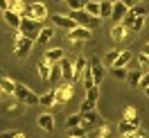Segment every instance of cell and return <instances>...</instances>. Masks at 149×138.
Masks as SVG:
<instances>
[{
	"label": "cell",
	"instance_id": "681fc988",
	"mask_svg": "<svg viewBox=\"0 0 149 138\" xmlns=\"http://www.w3.org/2000/svg\"><path fill=\"white\" fill-rule=\"evenodd\" d=\"M70 138H72V136H70ZM77 138H88V136H77Z\"/></svg>",
	"mask_w": 149,
	"mask_h": 138
},
{
	"label": "cell",
	"instance_id": "c3c4849f",
	"mask_svg": "<svg viewBox=\"0 0 149 138\" xmlns=\"http://www.w3.org/2000/svg\"><path fill=\"white\" fill-rule=\"evenodd\" d=\"M2 97H5V93H2V91H0V100H2Z\"/></svg>",
	"mask_w": 149,
	"mask_h": 138
},
{
	"label": "cell",
	"instance_id": "9c48e42d",
	"mask_svg": "<svg viewBox=\"0 0 149 138\" xmlns=\"http://www.w3.org/2000/svg\"><path fill=\"white\" fill-rule=\"evenodd\" d=\"M140 127V116L133 120H127L122 118L120 122H118V134H136V129Z\"/></svg>",
	"mask_w": 149,
	"mask_h": 138
},
{
	"label": "cell",
	"instance_id": "83f0119b",
	"mask_svg": "<svg viewBox=\"0 0 149 138\" xmlns=\"http://www.w3.org/2000/svg\"><path fill=\"white\" fill-rule=\"evenodd\" d=\"M111 68H113V77H115V79L127 82V75H129V70H127V68H118V66H111Z\"/></svg>",
	"mask_w": 149,
	"mask_h": 138
},
{
	"label": "cell",
	"instance_id": "ab89813d",
	"mask_svg": "<svg viewBox=\"0 0 149 138\" xmlns=\"http://www.w3.org/2000/svg\"><path fill=\"white\" fill-rule=\"evenodd\" d=\"M136 138H147V129H142V127H138L136 129V134H133Z\"/></svg>",
	"mask_w": 149,
	"mask_h": 138
},
{
	"label": "cell",
	"instance_id": "f546056e",
	"mask_svg": "<svg viewBox=\"0 0 149 138\" xmlns=\"http://www.w3.org/2000/svg\"><path fill=\"white\" fill-rule=\"evenodd\" d=\"M95 106H97V102L91 100V97H86V100L81 102V109H79V113H86V111H95Z\"/></svg>",
	"mask_w": 149,
	"mask_h": 138
},
{
	"label": "cell",
	"instance_id": "d4e9b609",
	"mask_svg": "<svg viewBox=\"0 0 149 138\" xmlns=\"http://www.w3.org/2000/svg\"><path fill=\"white\" fill-rule=\"evenodd\" d=\"M113 5H115V2H109V0H100V18H111V14H113Z\"/></svg>",
	"mask_w": 149,
	"mask_h": 138
},
{
	"label": "cell",
	"instance_id": "4dcf8cb0",
	"mask_svg": "<svg viewBox=\"0 0 149 138\" xmlns=\"http://www.w3.org/2000/svg\"><path fill=\"white\" fill-rule=\"evenodd\" d=\"M65 5L70 7V11H77V9H84L86 7V0H65Z\"/></svg>",
	"mask_w": 149,
	"mask_h": 138
},
{
	"label": "cell",
	"instance_id": "e575fe53",
	"mask_svg": "<svg viewBox=\"0 0 149 138\" xmlns=\"http://www.w3.org/2000/svg\"><path fill=\"white\" fill-rule=\"evenodd\" d=\"M142 27H145V16H136L131 23V32H140Z\"/></svg>",
	"mask_w": 149,
	"mask_h": 138
},
{
	"label": "cell",
	"instance_id": "603a6c76",
	"mask_svg": "<svg viewBox=\"0 0 149 138\" xmlns=\"http://www.w3.org/2000/svg\"><path fill=\"white\" fill-rule=\"evenodd\" d=\"M52 36H54V27H41V32H38V36H36V43L45 46L47 41H52Z\"/></svg>",
	"mask_w": 149,
	"mask_h": 138
},
{
	"label": "cell",
	"instance_id": "7402d4cb",
	"mask_svg": "<svg viewBox=\"0 0 149 138\" xmlns=\"http://www.w3.org/2000/svg\"><path fill=\"white\" fill-rule=\"evenodd\" d=\"M79 116H81V125H84L86 129H91L95 122H97V118H100L97 111H86V113H79Z\"/></svg>",
	"mask_w": 149,
	"mask_h": 138
},
{
	"label": "cell",
	"instance_id": "d6986e66",
	"mask_svg": "<svg viewBox=\"0 0 149 138\" xmlns=\"http://www.w3.org/2000/svg\"><path fill=\"white\" fill-rule=\"evenodd\" d=\"M131 59H133V52H131V50H122L113 66H118V68H127V66L131 64Z\"/></svg>",
	"mask_w": 149,
	"mask_h": 138
},
{
	"label": "cell",
	"instance_id": "484cf974",
	"mask_svg": "<svg viewBox=\"0 0 149 138\" xmlns=\"http://www.w3.org/2000/svg\"><path fill=\"white\" fill-rule=\"evenodd\" d=\"M91 16H100V0H86V7H84Z\"/></svg>",
	"mask_w": 149,
	"mask_h": 138
},
{
	"label": "cell",
	"instance_id": "60d3db41",
	"mask_svg": "<svg viewBox=\"0 0 149 138\" xmlns=\"http://www.w3.org/2000/svg\"><path fill=\"white\" fill-rule=\"evenodd\" d=\"M140 86H142V88H145V86H149V70L142 75V79H140Z\"/></svg>",
	"mask_w": 149,
	"mask_h": 138
},
{
	"label": "cell",
	"instance_id": "f1b7e54d",
	"mask_svg": "<svg viewBox=\"0 0 149 138\" xmlns=\"http://www.w3.org/2000/svg\"><path fill=\"white\" fill-rule=\"evenodd\" d=\"M9 9L18 11V14H25V9H27V5H25L23 0H9Z\"/></svg>",
	"mask_w": 149,
	"mask_h": 138
},
{
	"label": "cell",
	"instance_id": "5b68a950",
	"mask_svg": "<svg viewBox=\"0 0 149 138\" xmlns=\"http://www.w3.org/2000/svg\"><path fill=\"white\" fill-rule=\"evenodd\" d=\"M91 39H93V29L81 27V25H77L74 29L65 32V41H70V43H79V41H91Z\"/></svg>",
	"mask_w": 149,
	"mask_h": 138
},
{
	"label": "cell",
	"instance_id": "3957f363",
	"mask_svg": "<svg viewBox=\"0 0 149 138\" xmlns=\"http://www.w3.org/2000/svg\"><path fill=\"white\" fill-rule=\"evenodd\" d=\"M70 16L77 20V25H81V27H88V29H95L100 25V16H91L86 9H77V11H70Z\"/></svg>",
	"mask_w": 149,
	"mask_h": 138
},
{
	"label": "cell",
	"instance_id": "7dc6e473",
	"mask_svg": "<svg viewBox=\"0 0 149 138\" xmlns=\"http://www.w3.org/2000/svg\"><path fill=\"white\" fill-rule=\"evenodd\" d=\"M142 91H145V95H147V97H149V86H145V88H142Z\"/></svg>",
	"mask_w": 149,
	"mask_h": 138
},
{
	"label": "cell",
	"instance_id": "ac0fdd59",
	"mask_svg": "<svg viewBox=\"0 0 149 138\" xmlns=\"http://www.w3.org/2000/svg\"><path fill=\"white\" fill-rule=\"evenodd\" d=\"M86 66H88V59H84V57L74 59V82H81V75H84Z\"/></svg>",
	"mask_w": 149,
	"mask_h": 138
},
{
	"label": "cell",
	"instance_id": "f907efd6",
	"mask_svg": "<svg viewBox=\"0 0 149 138\" xmlns=\"http://www.w3.org/2000/svg\"><path fill=\"white\" fill-rule=\"evenodd\" d=\"M54 2H63V0H54Z\"/></svg>",
	"mask_w": 149,
	"mask_h": 138
},
{
	"label": "cell",
	"instance_id": "74e56055",
	"mask_svg": "<svg viewBox=\"0 0 149 138\" xmlns=\"http://www.w3.org/2000/svg\"><path fill=\"white\" fill-rule=\"evenodd\" d=\"M0 138H25V134H23V131H16V129H11V131L0 134Z\"/></svg>",
	"mask_w": 149,
	"mask_h": 138
},
{
	"label": "cell",
	"instance_id": "30bf717a",
	"mask_svg": "<svg viewBox=\"0 0 149 138\" xmlns=\"http://www.w3.org/2000/svg\"><path fill=\"white\" fill-rule=\"evenodd\" d=\"M61 66V77H63V82H74V61L72 59H61L59 61Z\"/></svg>",
	"mask_w": 149,
	"mask_h": 138
},
{
	"label": "cell",
	"instance_id": "9a60e30c",
	"mask_svg": "<svg viewBox=\"0 0 149 138\" xmlns=\"http://www.w3.org/2000/svg\"><path fill=\"white\" fill-rule=\"evenodd\" d=\"M36 122L43 131H54V116H52V113H41Z\"/></svg>",
	"mask_w": 149,
	"mask_h": 138
},
{
	"label": "cell",
	"instance_id": "7a4b0ae2",
	"mask_svg": "<svg viewBox=\"0 0 149 138\" xmlns=\"http://www.w3.org/2000/svg\"><path fill=\"white\" fill-rule=\"evenodd\" d=\"M34 43H36L34 39L23 36V34H18V32H16V41H14V57H18V59H25V57L32 52Z\"/></svg>",
	"mask_w": 149,
	"mask_h": 138
},
{
	"label": "cell",
	"instance_id": "b9f144b4",
	"mask_svg": "<svg viewBox=\"0 0 149 138\" xmlns=\"http://www.w3.org/2000/svg\"><path fill=\"white\" fill-rule=\"evenodd\" d=\"M0 9H2V11L9 9V0H0Z\"/></svg>",
	"mask_w": 149,
	"mask_h": 138
},
{
	"label": "cell",
	"instance_id": "52a82bcc",
	"mask_svg": "<svg viewBox=\"0 0 149 138\" xmlns=\"http://www.w3.org/2000/svg\"><path fill=\"white\" fill-rule=\"evenodd\" d=\"M50 20L54 23V27L65 29V32H70V29L77 27V20H74L72 16H65V14H52V16H50Z\"/></svg>",
	"mask_w": 149,
	"mask_h": 138
},
{
	"label": "cell",
	"instance_id": "1f68e13d",
	"mask_svg": "<svg viewBox=\"0 0 149 138\" xmlns=\"http://www.w3.org/2000/svg\"><path fill=\"white\" fill-rule=\"evenodd\" d=\"M138 68L142 70V73H147V70H149V55L142 52V55L138 57Z\"/></svg>",
	"mask_w": 149,
	"mask_h": 138
},
{
	"label": "cell",
	"instance_id": "6da1fadb",
	"mask_svg": "<svg viewBox=\"0 0 149 138\" xmlns=\"http://www.w3.org/2000/svg\"><path fill=\"white\" fill-rule=\"evenodd\" d=\"M16 32L23 34V36H29V39H34V41H36L38 32H41V20L29 18V16H23V20H20V25H18Z\"/></svg>",
	"mask_w": 149,
	"mask_h": 138
},
{
	"label": "cell",
	"instance_id": "44dd1931",
	"mask_svg": "<svg viewBox=\"0 0 149 138\" xmlns=\"http://www.w3.org/2000/svg\"><path fill=\"white\" fill-rule=\"evenodd\" d=\"M38 104H41L43 109H50V106H54V104H56L54 91H47L45 95H38Z\"/></svg>",
	"mask_w": 149,
	"mask_h": 138
},
{
	"label": "cell",
	"instance_id": "cb8c5ba5",
	"mask_svg": "<svg viewBox=\"0 0 149 138\" xmlns=\"http://www.w3.org/2000/svg\"><path fill=\"white\" fill-rule=\"evenodd\" d=\"M142 75H145V73H142L140 68H138V70H131V73L127 75V84H129L131 88H138V86H140V79H142Z\"/></svg>",
	"mask_w": 149,
	"mask_h": 138
},
{
	"label": "cell",
	"instance_id": "836d02e7",
	"mask_svg": "<svg viewBox=\"0 0 149 138\" xmlns=\"http://www.w3.org/2000/svg\"><path fill=\"white\" fill-rule=\"evenodd\" d=\"M118 55H120L118 50H109V52L104 55V64H106V66H113V64H115V59H118Z\"/></svg>",
	"mask_w": 149,
	"mask_h": 138
},
{
	"label": "cell",
	"instance_id": "2e32d148",
	"mask_svg": "<svg viewBox=\"0 0 149 138\" xmlns=\"http://www.w3.org/2000/svg\"><path fill=\"white\" fill-rule=\"evenodd\" d=\"M127 32H129V27H127L124 23H115L111 27V39L113 41H124V39H127Z\"/></svg>",
	"mask_w": 149,
	"mask_h": 138
},
{
	"label": "cell",
	"instance_id": "f35d334b",
	"mask_svg": "<svg viewBox=\"0 0 149 138\" xmlns=\"http://www.w3.org/2000/svg\"><path fill=\"white\" fill-rule=\"evenodd\" d=\"M122 118H127V120H133V118H138V111L133 109V106H127L124 109V116Z\"/></svg>",
	"mask_w": 149,
	"mask_h": 138
},
{
	"label": "cell",
	"instance_id": "816d5d0a",
	"mask_svg": "<svg viewBox=\"0 0 149 138\" xmlns=\"http://www.w3.org/2000/svg\"><path fill=\"white\" fill-rule=\"evenodd\" d=\"M109 2H118V0H109Z\"/></svg>",
	"mask_w": 149,
	"mask_h": 138
},
{
	"label": "cell",
	"instance_id": "4316f807",
	"mask_svg": "<svg viewBox=\"0 0 149 138\" xmlns=\"http://www.w3.org/2000/svg\"><path fill=\"white\" fill-rule=\"evenodd\" d=\"M129 9L133 11L136 16H147V14H149V7H147V5H142V2H136V5L129 7Z\"/></svg>",
	"mask_w": 149,
	"mask_h": 138
},
{
	"label": "cell",
	"instance_id": "8d00e7d4",
	"mask_svg": "<svg viewBox=\"0 0 149 138\" xmlns=\"http://www.w3.org/2000/svg\"><path fill=\"white\" fill-rule=\"evenodd\" d=\"M59 79H63V77H61V66L56 64V66H52V73H50V82H59Z\"/></svg>",
	"mask_w": 149,
	"mask_h": 138
},
{
	"label": "cell",
	"instance_id": "5bb4252c",
	"mask_svg": "<svg viewBox=\"0 0 149 138\" xmlns=\"http://www.w3.org/2000/svg\"><path fill=\"white\" fill-rule=\"evenodd\" d=\"M88 66H91V73H93V82L100 86L104 79V64H100L97 59H93V61H88Z\"/></svg>",
	"mask_w": 149,
	"mask_h": 138
},
{
	"label": "cell",
	"instance_id": "7bdbcfd3",
	"mask_svg": "<svg viewBox=\"0 0 149 138\" xmlns=\"http://www.w3.org/2000/svg\"><path fill=\"white\" fill-rule=\"evenodd\" d=\"M16 106H18L16 102H9V104H7V111H16Z\"/></svg>",
	"mask_w": 149,
	"mask_h": 138
},
{
	"label": "cell",
	"instance_id": "4fadbf2b",
	"mask_svg": "<svg viewBox=\"0 0 149 138\" xmlns=\"http://www.w3.org/2000/svg\"><path fill=\"white\" fill-rule=\"evenodd\" d=\"M16 84L18 82H14L11 77H7V75L0 73V91L5 93V95H14V93H16Z\"/></svg>",
	"mask_w": 149,
	"mask_h": 138
},
{
	"label": "cell",
	"instance_id": "d6a6232c",
	"mask_svg": "<svg viewBox=\"0 0 149 138\" xmlns=\"http://www.w3.org/2000/svg\"><path fill=\"white\" fill-rule=\"evenodd\" d=\"M77 125H81V116H79V113H72V116H70V118L65 120V127H68V129H72V127H77Z\"/></svg>",
	"mask_w": 149,
	"mask_h": 138
},
{
	"label": "cell",
	"instance_id": "e0dca14e",
	"mask_svg": "<svg viewBox=\"0 0 149 138\" xmlns=\"http://www.w3.org/2000/svg\"><path fill=\"white\" fill-rule=\"evenodd\" d=\"M65 57V52H63V48H50L45 55H43V59H45L47 64H54V61H61Z\"/></svg>",
	"mask_w": 149,
	"mask_h": 138
},
{
	"label": "cell",
	"instance_id": "ee69618b",
	"mask_svg": "<svg viewBox=\"0 0 149 138\" xmlns=\"http://www.w3.org/2000/svg\"><path fill=\"white\" fill-rule=\"evenodd\" d=\"M122 2H124L127 7H133V5H136V0H122Z\"/></svg>",
	"mask_w": 149,
	"mask_h": 138
},
{
	"label": "cell",
	"instance_id": "f6af8a7d",
	"mask_svg": "<svg viewBox=\"0 0 149 138\" xmlns=\"http://www.w3.org/2000/svg\"><path fill=\"white\" fill-rule=\"evenodd\" d=\"M118 138H136L133 134H118Z\"/></svg>",
	"mask_w": 149,
	"mask_h": 138
},
{
	"label": "cell",
	"instance_id": "7c38bea8",
	"mask_svg": "<svg viewBox=\"0 0 149 138\" xmlns=\"http://www.w3.org/2000/svg\"><path fill=\"white\" fill-rule=\"evenodd\" d=\"M2 18H5V23H7L9 27L18 29L20 20H23V14H18V11H14V9H5L2 11Z\"/></svg>",
	"mask_w": 149,
	"mask_h": 138
},
{
	"label": "cell",
	"instance_id": "bcb514c9",
	"mask_svg": "<svg viewBox=\"0 0 149 138\" xmlns=\"http://www.w3.org/2000/svg\"><path fill=\"white\" fill-rule=\"evenodd\" d=\"M142 52H145V55H149V43L145 46V50H142Z\"/></svg>",
	"mask_w": 149,
	"mask_h": 138
},
{
	"label": "cell",
	"instance_id": "d590c367",
	"mask_svg": "<svg viewBox=\"0 0 149 138\" xmlns=\"http://www.w3.org/2000/svg\"><path fill=\"white\" fill-rule=\"evenodd\" d=\"M86 97H91V100H100V86L95 84V86H91V88H86Z\"/></svg>",
	"mask_w": 149,
	"mask_h": 138
},
{
	"label": "cell",
	"instance_id": "277c9868",
	"mask_svg": "<svg viewBox=\"0 0 149 138\" xmlns=\"http://www.w3.org/2000/svg\"><path fill=\"white\" fill-rule=\"evenodd\" d=\"M16 100L20 102V104H27V106H34V104H38V95L32 88H27L25 84H16Z\"/></svg>",
	"mask_w": 149,
	"mask_h": 138
},
{
	"label": "cell",
	"instance_id": "ba28073f",
	"mask_svg": "<svg viewBox=\"0 0 149 138\" xmlns=\"http://www.w3.org/2000/svg\"><path fill=\"white\" fill-rule=\"evenodd\" d=\"M23 16H29V18H36V20H45V16H47L45 2H32V5H27V9H25Z\"/></svg>",
	"mask_w": 149,
	"mask_h": 138
},
{
	"label": "cell",
	"instance_id": "8fae6325",
	"mask_svg": "<svg viewBox=\"0 0 149 138\" xmlns=\"http://www.w3.org/2000/svg\"><path fill=\"white\" fill-rule=\"evenodd\" d=\"M127 14H129V7H127V5L122 2V0H118V2L113 5V14H111V20H113V23H122Z\"/></svg>",
	"mask_w": 149,
	"mask_h": 138
},
{
	"label": "cell",
	"instance_id": "ffe728a7",
	"mask_svg": "<svg viewBox=\"0 0 149 138\" xmlns=\"http://www.w3.org/2000/svg\"><path fill=\"white\" fill-rule=\"evenodd\" d=\"M36 68H38V75H41V79L43 82H50V73H52V64H47L45 59H41L36 64Z\"/></svg>",
	"mask_w": 149,
	"mask_h": 138
},
{
	"label": "cell",
	"instance_id": "8992f818",
	"mask_svg": "<svg viewBox=\"0 0 149 138\" xmlns=\"http://www.w3.org/2000/svg\"><path fill=\"white\" fill-rule=\"evenodd\" d=\"M72 84H74V82H61V84L54 88L56 104H65V102H70V97H72V93H74Z\"/></svg>",
	"mask_w": 149,
	"mask_h": 138
}]
</instances>
